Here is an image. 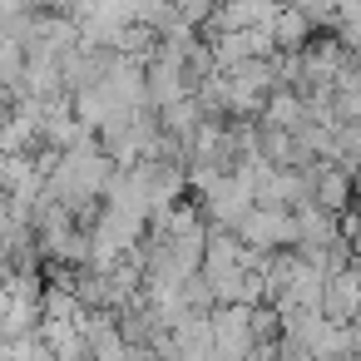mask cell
<instances>
[{
  "label": "cell",
  "mask_w": 361,
  "mask_h": 361,
  "mask_svg": "<svg viewBox=\"0 0 361 361\" xmlns=\"http://www.w3.org/2000/svg\"><path fill=\"white\" fill-rule=\"evenodd\" d=\"M302 30H307V20H302L297 11H287V16L277 20V40H282V45H297V40H302Z\"/></svg>",
  "instance_id": "obj_1"
}]
</instances>
